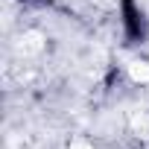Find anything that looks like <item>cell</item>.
<instances>
[{
    "label": "cell",
    "instance_id": "6da1fadb",
    "mask_svg": "<svg viewBox=\"0 0 149 149\" xmlns=\"http://www.w3.org/2000/svg\"><path fill=\"white\" fill-rule=\"evenodd\" d=\"M120 15H123V32L129 41H143L149 26H146V18L140 12V6L134 3V0H123L120 3Z\"/></svg>",
    "mask_w": 149,
    "mask_h": 149
}]
</instances>
